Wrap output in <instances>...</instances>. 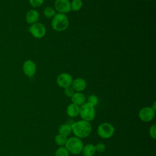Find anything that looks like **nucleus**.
<instances>
[{
  "label": "nucleus",
  "mask_w": 156,
  "mask_h": 156,
  "mask_svg": "<svg viewBox=\"0 0 156 156\" xmlns=\"http://www.w3.org/2000/svg\"><path fill=\"white\" fill-rule=\"evenodd\" d=\"M72 132L77 138H85L88 137L91 132L92 127L89 121L79 120L74 122L71 126Z\"/></svg>",
  "instance_id": "1"
},
{
  "label": "nucleus",
  "mask_w": 156,
  "mask_h": 156,
  "mask_svg": "<svg viewBox=\"0 0 156 156\" xmlns=\"http://www.w3.org/2000/svg\"><path fill=\"white\" fill-rule=\"evenodd\" d=\"M69 20L66 14L57 13L51 21V27L52 29L57 32H63L66 30L69 26Z\"/></svg>",
  "instance_id": "2"
},
{
  "label": "nucleus",
  "mask_w": 156,
  "mask_h": 156,
  "mask_svg": "<svg viewBox=\"0 0 156 156\" xmlns=\"http://www.w3.org/2000/svg\"><path fill=\"white\" fill-rule=\"evenodd\" d=\"M65 147L71 154L77 155L82 152L83 144L80 138L73 136L67 139Z\"/></svg>",
  "instance_id": "3"
},
{
  "label": "nucleus",
  "mask_w": 156,
  "mask_h": 156,
  "mask_svg": "<svg viewBox=\"0 0 156 156\" xmlns=\"http://www.w3.org/2000/svg\"><path fill=\"white\" fill-rule=\"evenodd\" d=\"M79 115L83 120L89 122L93 120L96 116L94 107L88 102H85L80 107Z\"/></svg>",
  "instance_id": "4"
},
{
  "label": "nucleus",
  "mask_w": 156,
  "mask_h": 156,
  "mask_svg": "<svg viewBox=\"0 0 156 156\" xmlns=\"http://www.w3.org/2000/svg\"><path fill=\"white\" fill-rule=\"evenodd\" d=\"M98 135L103 139L111 138L115 133L114 127L108 122L101 123L97 129Z\"/></svg>",
  "instance_id": "5"
},
{
  "label": "nucleus",
  "mask_w": 156,
  "mask_h": 156,
  "mask_svg": "<svg viewBox=\"0 0 156 156\" xmlns=\"http://www.w3.org/2000/svg\"><path fill=\"white\" fill-rule=\"evenodd\" d=\"M29 32L34 38L41 39L45 36L46 29L43 24L37 22L30 25L29 28Z\"/></svg>",
  "instance_id": "6"
},
{
  "label": "nucleus",
  "mask_w": 156,
  "mask_h": 156,
  "mask_svg": "<svg viewBox=\"0 0 156 156\" xmlns=\"http://www.w3.org/2000/svg\"><path fill=\"white\" fill-rule=\"evenodd\" d=\"M73 80V77L70 74L68 73H62L57 77L56 83L58 87L65 88L71 86Z\"/></svg>",
  "instance_id": "7"
},
{
  "label": "nucleus",
  "mask_w": 156,
  "mask_h": 156,
  "mask_svg": "<svg viewBox=\"0 0 156 156\" xmlns=\"http://www.w3.org/2000/svg\"><path fill=\"white\" fill-rule=\"evenodd\" d=\"M155 112L151 107H144L140 109L138 112V117L143 122H150L155 117Z\"/></svg>",
  "instance_id": "8"
},
{
  "label": "nucleus",
  "mask_w": 156,
  "mask_h": 156,
  "mask_svg": "<svg viewBox=\"0 0 156 156\" xmlns=\"http://www.w3.org/2000/svg\"><path fill=\"white\" fill-rule=\"evenodd\" d=\"M54 9L58 13L66 14L71 11V3L69 0H55Z\"/></svg>",
  "instance_id": "9"
},
{
  "label": "nucleus",
  "mask_w": 156,
  "mask_h": 156,
  "mask_svg": "<svg viewBox=\"0 0 156 156\" xmlns=\"http://www.w3.org/2000/svg\"><path fill=\"white\" fill-rule=\"evenodd\" d=\"M23 71L27 77L29 78L33 77L37 71L35 63L32 60H26L23 65Z\"/></svg>",
  "instance_id": "10"
},
{
  "label": "nucleus",
  "mask_w": 156,
  "mask_h": 156,
  "mask_svg": "<svg viewBox=\"0 0 156 156\" xmlns=\"http://www.w3.org/2000/svg\"><path fill=\"white\" fill-rule=\"evenodd\" d=\"M71 87L76 92H81L83 91L87 87L86 80L81 77H78L73 79Z\"/></svg>",
  "instance_id": "11"
},
{
  "label": "nucleus",
  "mask_w": 156,
  "mask_h": 156,
  "mask_svg": "<svg viewBox=\"0 0 156 156\" xmlns=\"http://www.w3.org/2000/svg\"><path fill=\"white\" fill-rule=\"evenodd\" d=\"M40 15L38 12L35 9L29 10L26 14V21L29 24H33L38 21Z\"/></svg>",
  "instance_id": "12"
},
{
  "label": "nucleus",
  "mask_w": 156,
  "mask_h": 156,
  "mask_svg": "<svg viewBox=\"0 0 156 156\" xmlns=\"http://www.w3.org/2000/svg\"><path fill=\"white\" fill-rule=\"evenodd\" d=\"M72 103L80 106L83 104L86 101L85 96L81 92H75L73 96L71 98Z\"/></svg>",
  "instance_id": "13"
},
{
  "label": "nucleus",
  "mask_w": 156,
  "mask_h": 156,
  "mask_svg": "<svg viewBox=\"0 0 156 156\" xmlns=\"http://www.w3.org/2000/svg\"><path fill=\"white\" fill-rule=\"evenodd\" d=\"M80 107L71 103L66 108V114L71 118H75L79 115Z\"/></svg>",
  "instance_id": "14"
},
{
  "label": "nucleus",
  "mask_w": 156,
  "mask_h": 156,
  "mask_svg": "<svg viewBox=\"0 0 156 156\" xmlns=\"http://www.w3.org/2000/svg\"><path fill=\"white\" fill-rule=\"evenodd\" d=\"M96 152L94 145L89 143L83 146L82 153L83 156H93Z\"/></svg>",
  "instance_id": "15"
},
{
  "label": "nucleus",
  "mask_w": 156,
  "mask_h": 156,
  "mask_svg": "<svg viewBox=\"0 0 156 156\" xmlns=\"http://www.w3.org/2000/svg\"><path fill=\"white\" fill-rule=\"evenodd\" d=\"M58 132L59 134H61V135H63L64 136H68L72 133L71 126H69L66 123L62 124V125H60L59 126Z\"/></svg>",
  "instance_id": "16"
},
{
  "label": "nucleus",
  "mask_w": 156,
  "mask_h": 156,
  "mask_svg": "<svg viewBox=\"0 0 156 156\" xmlns=\"http://www.w3.org/2000/svg\"><path fill=\"white\" fill-rule=\"evenodd\" d=\"M70 3L71 9L74 12L80 10L83 6V2L82 0H73Z\"/></svg>",
  "instance_id": "17"
},
{
  "label": "nucleus",
  "mask_w": 156,
  "mask_h": 156,
  "mask_svg": "<svg viewBox=\"0 0 156 156\" xmlns=\"http://www.w3.org/2000/svg\"><path fill=\"white\" fill-rule=\"evenodd\" d=\"M67 139H68L67 136L58 133L55 137V142L58 146H65Z\"/></svg>",
  "instance_id": "18"
},
{
  "label": "nucleus",
  "mask_w": 156,
  "mask_h": 156,
  "mask_svg": "<svg viewBox=\"0 0 156 156\" xmlns=\"http://www.w3.org/2000/svg\"><path fill=\"white\" fill-rule=\"evenodd\" d=\"M43 14L47 18H52L53 16L56 14V11L53 7L48 6L44 9Z\"/></svg>",
  "instance_id": "19"
},
{
  "label": "nucleus",
  "mask_w": 156,
  "mask_h": 156,
  "mask_svg": "<svg viewBox=\"0 0 156 156\" xmlns=\"http://www.w3.org/2000/svg\"><path fill=\"white\" fill-rule=\"evenodd\" d=\"M69 152L64 146H60L57 149L55 152V156H69Z\"/></svg>",
  "instance_id": "20"
},
{
  "label": "nucleus",
  "mask_w": 156,
  "mask_h": 156,
  "mask_svg": "<svg viewBox=\"0 0 156 156\" xmlns=\"http://www.w3.org/2000/svg\"><path fill=\"white\" fill-rule=\"evenodd\" d=\"M99 102V98L95 94H91L88 96L87 99V102L93 106H96Z\"/></svg>",
  "instance_id": "21"
},
{
  "label": "nucleus",
  "mask_w": 156,
  "mask_h": 156,
  "mask_svg": "<svg viewBox=\"0 0 156 156\" xmlns=\"http://www.w3.org/2000/svg\"><path fill=\"white\" fill-rule=\"evenodd\" d=\"M74 93L75 91L73 90L71 86L64 88V94L68 98H71L73 95L74 94Z\"/></svg>",
  "instance_id": "22"
},
{
  "label": "nucleus",
  "mask_w": 156,
  "mask_h": 156,
  "mask_svg": "<svg viewBox=\"0 0 156 156\" xmlns=\"http://www.w3.org/2000/svg\"><path fill=\"white\" fill-rule=\"evenodd\" d=\"M44 0H29V4L33 7H39L44 2Z\"/></svg>",
  "instance_id": "23"
},
{
  "label": "nucleus",
  "mask_w": 156,
  "mask_h": 156,
  "mask_svg": "<svg viewBox=\"0 0 156 156\" xmlns=\"http://www.w3.org/2000/svg\"><path fill=\"white\" fill-rule=\"evenodd\" d=\"M149 133L150 136L155 140L156 138V125L155 124H153L152 125L149 129Z\"/></svg>",
  "instance_id": "24"
},
{
  "label": "nucleus",
  "mask_w": 156,
  "mask_h": 156,
  "mask_svg": "<svg viewBox=\"0 0 156 156\" xmlns=\"http://www.w3.org/2000/svg\"><path fill=\"white\" fill-rule=\"evenodd\" d=\"M94 147H95L96 151H97L98 152H103L105 151V150L106 149L105 145L102 143H99L96 144L94 146Z\"/></svg>",
  "instance_id": "25"
},
{
  "label": "nucleus",
  "mask_w": 156,
  "mask_h": 156,
  "mask_svg": "<svg viewBox=\"0 0 156 156\" xmlns=\"http://www.w3.org/2000/svg\"><path fill=\"white\" fill-rule=\"evenodd\" d=\"M75 121H74L73 120H68V121H67V122H66L67 124H68L69 126H71L73 124V123Z\"/></svg>",
  "instance_id": "26"
},
{
  "label": "nucleus",
  "mask_w": 156,
  "mask_h": 156,
  "mask_svg": "<svg viewBox=\"0 0 156 156\" xmlns=\"http://www.w3.org/2000/svg\"><path fill=\"white\" fill-rule=\"evenodd\" d=\"M155 104H156V102H155V101H154V102H153L152 106L151 107V108H152L153 110H154L155 112V109H156V105H155Z\"/></svg>",
  "instance_id": "27"
},
{
  "label": "nucleus",
  "mask_w": 156,
  "mask_h": 156,
  "mask_svg": "<svg viewBox=\"0 0 156 156\" xmlns=\"http://www.w3.org/2000/svg\"><path fill=\"white\" fill-rule=\"evenodd\" d=\"M147 1H153V0H147Z\"/></svg>",
  "instance_id": "28"
}]
</instances>
